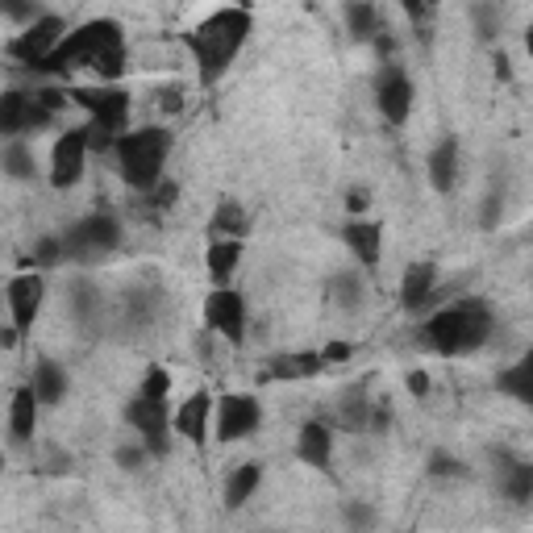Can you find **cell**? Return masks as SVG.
Returning a JSON list of instances; mask_svg holds the SVG:
<instances>
[{
  "instance_id": "obj_41",
  "label": "cell",
  "mask_w": 533,
  "mask_h": 533,
  "mask_svg": "<svg viewBox=\"0 0 533 533\" xmlns=\"http://www.w3.org/2000/svg\"><path fill=\"white\" fill-rule=\"evenodd\" d=\"M146 459H150V454L142 446H117V467L121 471H138Z\"/></svg>"
},
{
  "instance_id": "obj_21",
  "label": "cell",
  "mask_w": 533,
  "mask_h": 533,
  "mask_svg": "<svg viewBox=\"0 0 533 533\" xmlns=\"http://www.w3.org/2000/svg\"><path fill=\"white\" fill-rule=\"evenodd\" d=\"M38 409H42V404L34 400L30 388H17V392H13V400H9V434H13L17 446H25V442L34 438V429H38Z\"/></svg>"
},
{
  "instance_id": "obj_31",
  "label": "cell",
  "mask_w": 533,
  "mask_h": 533,
  "mask_svg": "<svg viewBox=\"0 0 533 533\" xmlns=\"http://www.w3.org/2000/svg\"><path fill=\"white\" fill-rule=\"evenodd\" d=\"M529 375H533V363H529V359H521L517 367H509V371H500V375H496V388H500L504 396H513L517 404H529V400H533Z\"/></svg>"
},
{
  "instance_id": "obj_1",
  "label": "cell",
  "mask_w": 533,
  "mask_h": 533,
  "mask_svg": "<svg viewBox=\"0 0 533 533\" xmlns=\"http://www.w3.org/2000/svg\"><path fill=\"white\" fill-rule=\"evenodd\" d=\"M75 67H92L96 75H105V80H117L125 71V42H121V25L109 21V17H96L80 30H71L55 50H50V59L38 67L46 75H67Z\"/></svg>"
},
{
  "instance_id": "obj_45",
  "label": "cell",
  "mask_w": 533,
  "mask_h": 533,
  "mask_svg": "<svg viewBox=\"0 0 533 533\" xmlns=\"http://www.w3.org/2000/svg\"><path fill=\"white\" fill-rule=\"evenodd\" d=\"M175 196H180V188H175V184L167 180V184L155 188V205H159V209H171V205H175Z\"/></svg>"
},
{
  "instance_id": "obj_3",
  "label": "cell",
  "mask_w": 533,
  "mask_h": 533,
  "mask_svg": "<svg viewBox=\"0 0 533 533\" xmlns=\"http://www.w3.org/2000/svg\"><path fill=\"white\" fill-rule=\"evenodd\" d=\"M246 34H250V9H217L213 17L200 21L188 34V46H192V55L200 63V80L217 84L221 75L230 71Z\"/></svg>"
},
{
  "instance_id": "obj_44",
  "label": "cell",
  "mask_w": 533,
  "mask_h": 533,
  "mask_svg": "<svg viewBox=\"0 0 533 533\" xmlns=\"http://www.w3.org/2000/svg\"><path fill=\"white\" fill-rule=\"evenodd\" d=\"M409 392H413L417 400H425L429 392H434V379H429L425 371H409Z\"/></svg>"
},
{
  "instance_id": "obj_50",
  "label": "cell",
  "mask_w": 533,
  "mask_h": 533,
  "mask_svg": "<svg viewBox=\"0 0 533 533\" xmlns=\"http://www.w3.org/2000/svg\"><path fill=\"white\" fill-rule=\"evenodd\" d=\"M0 467H5V459H0Z\"/></svg>"
},
{
  "instance_id": "obj_42",
  "label": "cell",
  "mask_w": 533,
  "mask_h": 533,
  "mask_svg": "<svg viewBox=\"0 0 533 533\" xmlns=\"http://www.w3.org/2000/svg\"><path fill=\"white\" fill-rule=\"evenodd\" d=\"M346 209H350L354 217H367V209H371V192H367V188H350Z\"/></svg>"
},
{
  "instance_id": "obj_46",
  "label": "cell",
  "mask_w": 533,
  "mask_h": 533,
  "mask_svg": "<svg viewBox=\"0 0 533 533\" xmlns=\"http://www.w3.org/2000/svg\"><path fill=\"white\" fill-rule=\"evenodd\" d=\"M180 96H184L180 88H163V92H159V100H163V109H167V113H180V105H184V100H180Z\"/></svg>"
},
{
  "instance_id": "obj_2",
  "label": "cell",
  "mask_w": 533,
  "mask_h": 533,
  "mask_svg": "<svg viewBox=\"0 0 533 533\" xmlns=\"http://www.w3.org/2000/svg\"><path fill=\"white\" fill-rule=\"evenodd\" d=\"M496 329V317L488 309V300H459L450 309H438L434 317L421 321V346L442 354V359H459V354L484 350Z\"/></svg>"
},
{
  "instance_id": "obj_14",
  "label": "cell",
  "mask_w": 533,
  "mask_h": 533,
  "mask_svg": "<svg viewBox=\"0 0 533 533\" xmlns=\"http://www.w3.org/2000/svg\"><path fill=\"white\" fill-rule=\"evenodd\" d=\"M9 313H13V329L17 334H30L38 313H42V296H46V279L42 271H21L9 279Z\"/></svg>"
},
{
  "instance_id": "obj_47",
  "label": "cell",
  "mask_w": 533,
  "mask_h": 533,
  "mask_svg": "<svg viewBox=\"0 0 533 533\" xmlns=\"http://www.w3.org/2000/svg\"><path fill=\"white\" fill-rule=\"evenodd\" d=\"M404 13H409L413 21H425V17H434V5H417V0H404Z\"/></svg>"
},
{
  "instance_id": "obj_33",
  "label": "cell",
  "mask_w": 533,
  "mask_h": 533,
  "mask_svg": "<svg viewBox=\"0 0 533 533\" xmlns=\"http://www.w3.org/2000/svg\"><path fill=\"white\" fill-rule=\"evenodd\" d=\"M425 471L434 475V479H467V463H459L454 454H446V450H434L425 459Z\"/></svg>"
},
{
  "instance_id": "obj_18",
  "label": "cell",
  "mask_w": 533,
  "mask_h": 533,
  "mask_svg": "<svg viewBox=\"0 0 533 533\" xmlns=\"http://www.w3.org/2000/svg\"><path fill=\"white\" fill-rule=\"evenodd\" d=\"M434 292H438V267L434 263H413L400 279V309L417 313L434 300Z\"/></svg>"
},
{
  "instance_id": "obj_8",
  "label": "cell",
  "mask_w": 533,
  "mask_h": 533,
  "mask_svg": "<svg viewBox=\"0 0 533 533\" xmlns=\"http://www.w3.org/2000/svg\"><path fill=\"white\" fill-rule=\"evenodd\" d=\"M67 38V25H63V17H55V13H42L34 25H25V30L9 42V55L13 59H21L25 67H42L46 59H50V50H55L59 42Z\"/></svg>"
},
{
  "instance_id": "obj_7",
  "label": "cell",
  "mask_w": 533,
  "mask_h": 533,
  "mask_svg": "<svg viewBox=\"0 0 533 533\" xmlns=\"http://www.w3.org/2000/svg\"><path fill=\"white\" fill-rule=\"evenodd\" d=\"M125 421L142 434V450L150 459H167V429H171L167 400H150V396L134 392L130 404H125Z\"/></svg>"
},
{
  "instance_id": "obj_40",
  "label": "cell",
  "mask_w": 533,
  "mask_h": 533,
  "mask_svg": "<svg viewBox=\"0 0 533 533\" xmlns=\"http://www.w3.org/2000/svg\"><path fill=\"white\" fill-rule=\"evenodd\" d=\"M0 13L13 17V21H21V25H34V21L42 17L38 5H17V0H0Z\"/></svg>"
},
{
  "instance_id": "obj_38",
  "label": "cell",
  "mask_w": 533,
  "mask_h": 533,
  "mask_svg": "<svg viewBox=\"0 0 533 533\" xmlns=\"http://www.w3.org/2000/svg\"><path fill=\"white\" fill-rule=\"evenodd\" d=\"M500 217H504V196L500 192H488L484 196V213H479V225H484V230H496Z\"/></svg>"
},
{
  "instance_id": "obj_11",
  "label": "cell",
  "mask_w": 533,
  "mask_h": 533,
  "mask_svg": "<svg viewBox=\"0 0 533 533\" xmlns=\"http://www.w3.org/2000/svg\"><path fill=\"white\" fill-rule=\"evenodd\" d=\"M259 421H263V404L250 396V392L221 396V404H217V438L221 442H242V438H250L259 429Z\"/></svg>"
},
{
  "instance_id": "obj_32",
  "label": "cell",
  "mask_w": 533,
  "mask_h": 533,
  "mask_svg": "<svg viewBox=\"0 0 533 533\" xmlns=\"http://www.w3.org/2000/svg\"><path fill=\"white\" fill-rule=\"evenodd\" d=\"M71 313H75V321H92V317H100V292L88 284V279H75L71 284Z\"/></svg>"
},
{
  "instance_id": "obj_12",
  "label": "cell",
  "mask_w": 533,
  "mask_h": 533,
  "mask_svg": "<svg viewBox=\"0 0 533 533\" xmlns=\"http://www.w3.org/2000/svg\"><path fill=\"white\" fill-rule=\"evenodd\" d=\"M55 121V113H46L34 92H21V88H9L0 92V134H30V130H46V125Z\"/></svg>"
},
{
  "instance_id": "obj_36",
  "label": "cell",
  "mask_w": 533,
  "mask_h": 533,
  "mask_svg": "<svg viewBox=\"0 0 533 533\" xmlns=\"http://www.w3.org/2000/svg\"><path fill=\"white\" fill-rule=\"evenodd\" d=\"M63 263V242L59 238H42L34 246V263L30 267H59Z\"/></svg>"
},
{
  "instance_id": "obj_4",
  "label": "cell",
  "mask_w": 533,
  "mask_h": 533,
  "mask_svg": "<svg viewBox=\"0 0 533 533\" xmlns=\"http://www.w3.org/2000/svg\"><path fill=\"white\" fill-rule=\"evenodd\" d=\"M113 155L121 167V180L134 192H155L163 184V167L171 155V134L163 125H146V130H125L113 142Z\"/></svg>"
},
{
  "instance_id": "obj_26",
  "label": "cell",
  "mask_w": 533,
  "mask_h": 533,
  "mask_svg": "<svg viewBox=\"0 0 533 533\" xmlns=\"http://www.w3.org/2000/svg\"><path fill=\"white\" fill-rule=\"evenodd\" d=\"M325 371V363H321V354H279V359H271V367H267V375L271 379H313V375H321Z\"/></svg>"
},
{
  "instance_id": "obj_34",
  "label": "cell",
  "mask_w": 533,
  "mask_h": 533,
  "mask_svg": "<svg viewBox=\"0 0 533 533\" xmlns=\"http://www.w3.org/2000/svg\"><path fill=\"white\" fill-rule=\"evenodd\" d=\"M138 392L150 396V400H167V396H171V371H167V367H150Z\"/></svg>"
},
{
  "instance_id": "obj_15",
  "label": "cell",
  "mask_w": 533,
  "mask_h": 533,
  "mask_svg": "<svg viewBox=\"0 0 533 533\" xmlns=\"http://www.w3.org/2000/svg\"><path fill=\"white\" fill-rule=\"evenodd\" d=\"M342 242L350 246L354 263L371 271V267L379 263V255H384V225H379V221H367V217H354V221L342 225Z\"/></svg>"
},
{
  "instance_id": "obj_24",
  "label": "cell",
  "mask_w": 533,
  "mask_h": 533,
  "mask_svg": "<svg viewBox=\"0 0 533 533\" xmlns=\"http://www.w3.org/2000/svg\"><path fill=\"white\" fill-rule=\"evenodd\" d=\"M30 392H34L38 404H59L67 396V371L59 363H50V359L38 363L34 367V379H30Z\"/></svg>"
},
{
  "instance_id": "obj_30",
  "label": "cell",
  "mask_w": 533,
  "mask_h": 533,
  "mask_svg": "<svg viewBox=\"0 0 533 533\" xmlns=\"http://www.w3.org/2000/svg\"><path fill=\"white\" fill-rule=\"evenodd\" d=\"M371 409H375V404L367 400V388H350V392L338 400V421H342L346 429H367Z\"/></svg>"
},
{
  "instance_id": "obj_35",
  "label": "cell",
  "mask_w": 533,
  "mask_h": 533,
  "mask_svg": "<svg viewBox=\"0 0 533 533\" xmlns=\"http://www.w3.org/2000/svg\"><path fill=\"white\" fill-rule=\"evenodd\" d=\"M471 17H475V25H479V38H496V34H500V25H504L500 5H475Z\"/></svg>"
},
{
  "instance_id": "obj_29",
  "label": "cell",
  "mask_w": 533,
  "mask_h": 533,
  "mask_svg": "<svg viewBox=\"0 0 533 533\" xmlns=\"http://www.w3.org/2000/svg\"><path fill=\"white\" fill-rule=\"evenodd\" d=\"M363 271H338L334 279H329V300L338 304V309H359L363 300Z\"/></svg>"
},
{
  "instance_id": "obj_5",
  "label": "cell",
  "mask_w": 533,
  "mask_h": 533,
  "mask_svg": "<svg viewBox=\"0 0 533 533\" xmlns=\"http://www.w3.org/2000/svg\"><path fill=\"white\" fill-rule=\"evenodd\" d=\"M59 242H63V259L96 263V259L113 255V250L121 246V221L113 213H88V217L75 221Z\"/></svg>"
},
{
  "instance_id": "obj_49",
  "label": "cell",
  "mask_w": 533,
  "mask_h": 533,
  "mask_svg": "<svg viewBox=\"0 0 533 533\" xmlns=\"http://www.w3.org/2000/svg\"><path fill=\"white\" fill-rule=\"evenodd\" d=\"M17 338H21V334H17L13 325H9V329H0V346H17Z\"/></svg>"
},
{
  "instance_id": "obj_23",
  "label": "cell",
  "mask_w": 533,
  "mask_h": 533,
  "mask_svg": "<svg viewBox=\"0 0 533 533\" xmlns=\"http://www.w3.org/2000/svg\"><path fill=\"white\" fill-rule=\"evenodd\" d=\"M246 230H250L246 209L238 205V200H221L217 213H213V221H209L213 242H242V234H246Z\"/></svg>"
},
{
  "instance_id": "obj_22",
  "label": "cell",
  "mask_w": 533,
  "mask_h": 533,
  "mask_svg": "<svg viewBox=\"0 0 533 533\" xmlns=\"http://www.w3.org/2000/svg\"><path fill=\"white\" fill-rule=\"evenodd\" d=\"M238 263H242V242H209L205 267H209V279H213L217 288H234Z\"/></svg>"
},
{
  "instance_id": "obj_37",
  "label": "cell",
  "mask_w": 533,
  "mask_h": 533,
  "mask_svg": "<svg viewBox=\"0 0 533 533\" xmlns=\"http://www.w3.org/2000/svg\"><path fill=\"white\" fill-rule=\"evenodd\" d=\"M346 521H350L354 533H367L375 525V509H371V504H363V500H350L346 504Z\"/></svg>"
},
{
  "instance_id": "obj_17",
  "label": "cell",
  "mask_w": 533,
  "mask_h": 533,
  "mask_svg": "<svg viewBox=\"0 0 533 533\" xmlns=\"http://www.w3.org/2000/svg\"><path fill=\"white\" fill-rule=\"evenodd\" d=\"M296 454H300V463H309V467H317V471H329V463H334V429H329L325 421L300 425Z\"/></svg>"
},
{
  "instance_id": "obj_13",
  "label": "cell",
  "mask_w": 533,
  "mask_h": 533,
  "mask_svg": "<svg viewBox=\"0 0 533 533\" xmlns=\"http://www.w3.org/2000/svg\"><path fill=\"white\" fill-rule=\"evenodd\" d=\"M205 325L221 338L242 342L246 338V300H242V292L238 288H213L205 296Z\"/></svg>"
},
{
  "instance_id": "obj_25",
  "label": "cell",
  "mask_w": 533,
  "mask_h": 533,
  "mask_svg": "<svg viewBox=\"0 0 533 533\" xmlns=\"http://www.w3.org/2000/svg\"><path fill=\"white\" fill-rule=\"evenodd\" d=\"M259 484H263V467L259 463L234 467V475L225 479V509H242V504L259 492Z\"/></svg>"
},
{
  "instance_id": "obj_39",
  "label": "cell",
  "mask_w": 533,
  "mask_h": 533,
  "mask_svg": "<svg viewBox=\"0 0 533 533\" xmlns=\"http://www.w3.org/2000/svg\"><path fill=\"white\" fill-rule=\"evenodd\" d=\"M34 100L46 109V113H59V109H67L71 105V96H67V88H38L34 92Z\"/></svg>"
},
{
  "instance_id": "obj_9",
  "label": "cell",
  "mask_w": 533,
  "mask_h": 533,
  "mask_svg": "<svg viewBox=\"0 0 533 533\" xmlns=\"http://www.w3.org/2000/svg\"><path fill=\"white\" fill-rule=\"evenodd\" d=\"M84 167H88V134L80 125V130L59 134L55 146H50V188L55 192L75 188L84 180Z\"/></svg>"
},
{
  "instance_id": "obj_48",
  "label": "cell",
  "mask_w": 533,
  "mask_h": 533,
  "mask_svg": "<svg viewBox=\"0 0 533 533\" xmlns=\"http://www.w3.org/2000/svg\"><path fill=\"white\" fill-rule=\"evenodd\" d=\"M496 75H500V80H513V63H509V55H504V50L496 55Z\"/></svg>"
},
{
  "instance_id": "obj_28",
  "label": "cell",
  "mask_w": 533,
  "mask_h": 533,
  "mask_svg": "<svg viewBox=\"0 0 533 533\" xmlns=\"http://www.w3.org/2000/svg\"><path fill=\"white\" fill-rule=\"evenodd\" d=\"M342 13H346L350 34L359 38V42H375L379 34H384V25H379V9L367 5V0H354V5H346Z\"/></svg>"
},
{
  "instance_id": "obj_19",
  "label": "cell",
  "mask_w": 533,
  "mask_h": 533,
  "mask_svg": "<svg viewBox=\"0 0 533 533\" xmlns=\"http://www.w3.org/2000/svg\"><path fill=\"white\" fill-rule=\"evenodd\" d=\"M425 171H429V184H434V192H450L454 184H459V138L446 134L434 150H429Z\"/></svg>"
},
{
  "instance_id": "obj_27",
  "label": "cell",
  "mask_w": 533,
  "mask_h": 533,
  "mask_svg": "<svg viewBox=\"0 0 533 533\" xmlns=\"http://www.w3.org/2000/svg\"><path fill=\"white\" fill-rule=\"evenodd\" d=\"M0 171H5L9 180H34V150L21 138H9L0 146Z\"/></svg>"
},
{
  "instance_id": "obj_10",
  "label": "cell",
  "mask_w": 533,
  "mask_h": 533,
  "mask_svg": "<svg viewBox=\"0 0 533 533\" xmlns=\"http://www.w3.org/2000/svg\"><path fill=\"white\" fill-rule=\"evenodd\" d=\"M413 80H409V71H404L400 63H384V71H379V80H375V105L379 113H384L388 125H404L413 113Z\"/></svg>"
},
{
  "instance_id": "obj_20",
  "label": "cell",
  "mask_w": 533,
  "mask_h": 533,
  "mask_svg": "<svg viewBox=\"0 0 533 533\" xmlns=\"http://www.w3.org/2000/svg\"><path fill=\"white\" fill-rule=\"evenodd\" d=\"M209 417H213V396L209 392H192L184 400V409L171 417V429L180 438H188V442H200V438H205V429H209Z\"/></svg>"
},
{
  "instance_id": "obj_6",
  "label": "cell",
  "mask_w": 533,
  "mask_h": 533,
  "mask_svg": "<svg viewBox=\"0 0 533 533\" xmlns=\"http://www.w3.org/2000/svg\"><path fill=\"white\" fill-rule=\"evenodd\" d=\"M71 105H80L96 125V130H105L109 138H121L130 130V92L117 88V84H92V88H67Z\"/></svg>"
},
{
  "instance_id": "obj_43",
  "label": "cell",
  "mask_w": 533,
  "mask_h": 533,
  "mask_svg": "<svg viewBox=\"0 0 533 533\" xmlns=\"http://www.w3.org/2000/svg\"><path fill=\"white\" fill-rule=\"evenodd\" d=\"M346 359H350V346H346V342H329V346L321 350V363H325V367L346 363Z\"/></svg>"
},
{
  "instance_id": "obj_16",
  "label": "cell",
  "mask_w": 533,
  "mask_h": 533,
  "mask_svg": "<svg viewBox=\"0 0 533 533\" xmlns=\"http://www.w3.org/2000/svg\"><path fill=\"white\" fill-rule=\"evenodd\" d=\"M492 459H496V484H500V492L509 496L513 504H529V496H533V467L525 459H517V454H509V450H492Z\"/></svg>"
}]
</instances>
